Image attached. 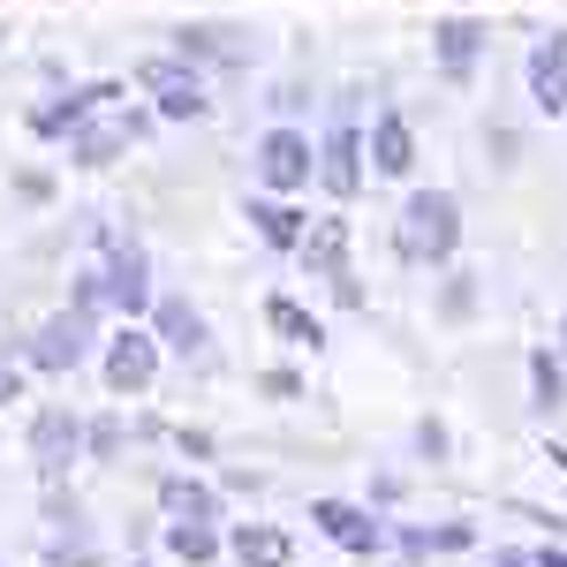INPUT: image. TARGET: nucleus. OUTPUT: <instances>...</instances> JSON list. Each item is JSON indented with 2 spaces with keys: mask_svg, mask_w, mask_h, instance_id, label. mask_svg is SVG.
<instances>
[{
  "mask_svg": "<svg viewBox=\"0 0 567 567\" xmlns=\"http://www.w3.org/2000/svg\"><path fill=\"white\" fill-rule=\"evenodd\" d=\"M235 553H243V567H288V537L265 523H243L235 529Z\"/></svg>",
  "mask_w": 567,
  "mask_h": 567,
  "instance_id": "nucleus-19",
  "label": "nucleus"
},
{
  "mask_svg": "<svg viewBox=\"0 0 567 567\" xmlns=\"http://www.w3.org/2000/svg\"><path fill=\"white\" fill-rule=\"evenodd\" d=\"M136 84H144V99H152L167 122H205V106H213V99H205V76L189 69V53H182V61H175V53L144 61V69H136Z\"/></svg>",
  "mask_w": 567,
  "mask_h": 567,
  "instance_id": "nucleus-2",
  "label": "nucleus"
},
{
  "mask_svg": "<svg viewBox=\"0 0 567 567\" xmlns=\"http://www.w3.org/2000/svg\"><path fill=\"white\" fill-rule=\"evenodd\" d=\"M470 545V523H446V529H409V553H462Z\"/></svg>",
  "mask_w": 567,
  "mask_h": 567,
  "instance_id": "nucleus-23",
  "label": "nucleus"
},
{
  "mask_svg": "<svg viewBox=\"0 0 567 567\" xmlns=\"http://www.w3.org/2000/svg\"><path fill=\"white\" fill-rule=\"evenodd\" d=\"M560 349H567V326H560Z\"/></svg>",
  "mask_w": 567,
  "mask_h": 567,
  "instance_id": "nucleus-27",
  "label": "nucleus"
},
{
  "mask_svg": "<svg viewBox=\"0 0 567 567\" xmlns=\"http://www.w3.org/2000/svg\"><path fill=\"white\" fill-rule=\"evenodd\" d=\"M318 159H326V167H318V175H326V189H333V197H355V182H363V167H355V159H363L355 122H341V130L326 136V152H318Z\"/></svg>",
  "mask_w": 567,
  "mask_h": 567,
  "instance_id": "nucleus-10",
  "label": "nucleus"
},
{
  "mask_svg": "<svg viewBox=\"0 0 567 567\" xmlns=\"http://www.w3.org/2000/svg\"><path fill=\"white\" fill-rule=\"evenodd\" d=\"M529 99H537V114H567V31L529 45Z\"/></svg>",
  "mask_w": 567,
  "mask_h": 567,
  "instance_id": "nucleus-5",
  "label": "nucleus"
},
{
  "mask_svg": "<svg viewBox=\"0 0 567 567\" xmlns=\"http://www.w3.org/2000/svg\"><path fill=\"white\" fill-rule=\"evenodd\" d=\"M84 341H91L84 310H69V318H45L39 341H31V363H39V371H76V363H84Z\"/></svg>",
  "mask_w": 567,
  "mask_h": 567,
  "instance_id": "nucleus-6",
  "label": "nucleus"
},
{
  "mask_svg": "<svg viewBox=\"0 0 567 567\" xmlns=\"http://www.w3.org/2000/svg\"><path fill=\"white\" fill-rule=\"evenodd\" d=\"M250 219H258V235L272 243V250H303V235H310L296 205H250Z\"/></svg>",
  "mask_w": 567,
  "mask_h": 567,
  "instance_id": "nucleus-18",
  "label": "nucleus"
},
{
  "mask_svg": "<svg viewBox=\"0 0 567 567\" xmlns=\"http://www.w3.org/2000/svg\"><path fill=\"white\" fill-rule=\"evenodd\" d=\"M152 371H159V349H152L144 333H114V341H106V386L114 393H144Z\"/></svg>",
  "mask_w": 567,
  "mask_h": 567,
  "instance_id": "nucleus-7",
  "label": "nucleus"
},
{
  "mask_svg": "<svg viewBox=\"0 0 567 567\" xmlns=\"http://www.w3.org/2000/svg\"><path fill=\"white\" fill-rule=\"evenodd\" d=\"M371 167H379V175H409V167H416V136H409L401 114H379V122H371Z\"/></svg>",
  "mask_w": 567,
  "mask_h": 567,
  "instance_id": "nucleus-12",
  "label": "nucleus"
},
{
  "mask_svg": "<svg viewBox=\"0 0 567 567\" xmlns=\"http://www.w3.org/2000/svg\"><path fill=\"white\" fill-rule=\"evenodd\" d=\"M265 318H272L288 341H318V318H310L303 303H288V296H272V303H265Z\"/></svg>",
  "mask_w": 567,
  "mask_h": 567,
  "instance_id": "nucleus-20",
  "label": "nucleus"
},
{
  "mask_svg": "<svg viewBox=\"0 0 567 567\" xmlns=\"http://www.w3.org/2000/svg\"><path fill=\"white\" fill-rule=\"evenodd\" d=\"M167 545H175L182 560H213L219 537H213V523H175V529H167Z\"/></svg>",
  "mask_w": 567,
  "mask_h": 567,
  "instance_id": "nucleus-22",
  "label": "nucleus"
},
{
  "mask_svg": "<svg viewBox=\"0 0 567 567\" xmlns=\"http://www.w3.org/2000/svg\"><path fill=\"white\" fill-rule=\"evenodd\" d=\"M159 341L182 349V355H197V349H205V318L182 303V296H167V303H159Z\"/></svg>",
  "mask_w": 567,
  "mask_h": 567,
  "instance_id": "nucleus-16",
  "label": "nucleus"
},
{
  "mask_svg": "<svg viewBox=\"0 0 567 567\" xmlns=\"http://www.w3.org/2000/svg\"><path fill=\"white\" fill-rule=\"evenodd\" d=\"M114 99H122V91L114 84H91V91H69V106H39V114H31V130L39 136H76L91 122V114H99V106H114Z\"/></svg>",
  "mask_w": 567,
  "mask_h": 567,
  "instance_id": "nucleus-9",
  "label": "nucleus"
},
{
  "mask_svg": "<svg viewBox=\"0 0 567 567\" xmlns=\"http://www.w3.org/2000/svg\"><path fill=\"white\" fill-rule=\"evenodd\" d=\"M182 53H205V61H227V69L250 61L243 45H227V31H182Z\"/></svg>",
  "mask_w": 567,
  "mask_h": 567,
  "instance_id": "nucleus-21",
  "label": "nucleus"
},
{
  "mask_svg": "<svg viewBox=\"0 0 567 567\" xmlns=\"http://www.w3.org/2000/svg\"><path fill=\"white\" fill-rule=\"evenodd\" d=\"M136 136H144V114H114L106 130H76V136H69V152H76L84 167H106V159H114L122 144H136Z\"/></svg>",
  "mask_w": 567,
  "mask_h": 567,
  "instance_id": "nucleus-11",
  "label": "nucleus"
},
{
  "mask_svg": "<svg viewBox=\"0 0 567 567\" xmlns=\"http://www.w3.org/2000/svg\"><path fill=\"white\" fill-rule=\"evenodd\" d=\"M477 45H484V31L470 23V16H454V23H439V69H446V76H470V61H477Z\"/></svg>",
  "mask_w": 567,
  "mask_h": 567,
  "instance_id": "nucleus-15",
  "label": "nucleus"
},
{
  "mask_svg": "<svg viewBox=\"0 0 567 567\" xmlns=\"http://www.w3.org/2000/svg\"><path fill=\"white\" fill-rule=\"evenodd\" d=\"M99 250H106V272H91V280H99V303H122V310H144V303H152L144 250H136V243H122L114 227H99Z\"/></svg>",
  "mask_w": 567,
  "mask_h": 567,
  "instance_id": "nucleus-3",
  "label": "nucleus"
},
{
  "mask_svg": "<svg viewBox=\"0 0 567 567\" xmlns=\"http://www.w3.org/2000/svg\"><path fill=\"white\" fill-rule=\"evenodd\" d=\"M529 379H537V401H545V409H560L567 379H560V363H553V355H529Z\"/></svg>",
  "mask_w": 567,
  "mask_h": 567,
  "instance_id": "nucleus-24",
  "label": "nucleus"
},
{
  "mask_svg": "<svg viewBox=\"0 0 567 567\" xmlns=\"http://www.w3.org/2000/svg\"><path fill=\"white\" fill-rule=\"evenodd\" d=\"M0 401H16V371H0Z\"/></svg>",
  "mask_w": 567,
  "mask_h": 567,
  "instance_id": "nucleus-26",
  "label": "nucleus"
},
{
  "mask_svg": "<svg viewBox=\"0 0 567 567\" xmlns=\"http://www.w3.org/2000/svg\"><path fill=\"white\" fill-rule=\"evenodd\" d=\"M114 446H122V424H114V416H106V424H91V454H114Z\"/></svg>",
  "mask_w": 567,
  "mask_h": 567,
  "instance_id": "nucleus-25",
  "label": "nucleus"
},
{
  "mask_svg": "<svg viewBox=\"0 0 567 567\" xmlns=\"http://www.w3.org/2000/svg\"><path fill=\"white\" fill-rule=\"evenodd\" d=\"M393 243H401V258H409V265L454 258V243H462V205H454L446 189H416V197L401 205V227H393Z\"/></svg>",
  "mask_w": 567,
  "mask_h": 567,
  "instance_id": "nucleus-1",
  "label": "nucleus"
},
{
  "mask_svg": "<svg viewBox=\"0 0 567 567\" xmlns=\"http://www.w3.org/2000/svg\"><path fill=\"white\" fill-rule=\"evenodd\" d=\"M310 167H318V152H310V136H303V130H272V136L258 144V175H265V189H303Z\"/></svg>",
  "mask_w": 567,
  "mask_h": 567,
  "instance_id": "nucleus-4",
  "label": "nucleus"
},
{
  "mask_svg": "<svg viewBox=\"0 0 567 567\" xmlns=\"http://www.w3.org/2000/svg\"><path fill=\"white\" fill-rule=\"evenodd\" d=\"M159 507H167V523H213V492L189 477H167L159 484Z\"/></svg>",
  "mask_w": 567,
  "mask_h": 567,
  "instance_id": "nucleus-17",
  "label": "nucleus"
},
{
  "mask_svg": "<svg viewBox=\"0 0 567 567\" xmlns=\"http://www.w3.org/2000/svg\"><path fill=\"white\" fill-rule=\"evenodd\" d=\"M310 523L326 529L333 545H349V553H371V545H379V523H371V515H355V507H341V499H318V507H310Z\"/></svg>",
  "mask_w": 567,
  "mask_h": 567,
  "instance_id": "nucleus-13",
  "label": "nucleus"
},
{
  "mask_svg": "<svg viewBox=\"0 0 567 567\" xmlns=\"http://www.w3.org/2000/svg\"><path fill=\"white\" fill-rule=\"evenodd\" d=\"M303 265L326 272V280H341V272H349V227H341V219H318L303 235Z\"/></svg>",
  "mask_w": 567,
  "mask_h": 567,
  "instance_id": "nucleus-14",
  "label": "nucleus"
},
{
  "mask_svg": "<svg viewBox=\"0 0 567 567\" xmlns=\"http://www.w3.org/2000/svg\"><path fill=\"white\" fill-rule=\"evenodd\" d=\"M84 439L91 432L69 416V409H39V424H31V454H39L45 470H69V454H76Z\"/></svg>",
  "mask_w": 567,
  "mask_h": 567,
  "instance_id": "nucleus-8",
  "label": "nucleus"
}]
</instances>
